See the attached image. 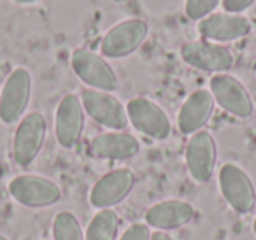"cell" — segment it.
Returning a JSON list of instances; mask_svg holds the SVG:
<instances>
[{
    "mask_svg": "<svg viewBox=\"0 0 256 240\" xmlns=\"http://www.w3.org/2000/svg\"><path fill=\"white\" fill-rule=\"evenodd\" d=\"M46 118L37 110L26 114L20 121L14 138H12V160L16 165L28 166L30 163H34L46 142Z\"/></svg>",
    "mask_w": 256,
    "mask_h": 240,
    "instance_id": "obj_1",
    "label": "cell"
},
{
    "mask_svg": "<svg viewBox=\"0 0 256 240\" xmlns=\"http://www.w3.org/2000/svg\"><path fill=\"white\" fill-rule=\"evenodd\" d=\"M124 107H126L128 121L137 132L154 140H165L170 137V120L156 102L144 96H136Z\"/></svg>",
    "mask_w": 256,
    "mask_h": 240,
    "instance_id": "obj_2",
    "label": "cell"
},
{
    "mask_svg": "<svg viewBox=\"0 0 256 240\" xmlns=\"http://www.w3.org/2000/svg\"><path fill=\"white\" fill-rule=\"evenodd\" d=\"M220 190L223 198L238 214H248L254 208L256 190L251 177L235 163H224L220 170Z\"/></svg>",
    "mask_w": 256,
    "mask_h": 240,
    "instance_id": "obj_3",
    "label": "cell"
},
{
    "mask_svg": "<svg viewBox=\"0 0 256 240\" xmlns=\"http://www.w3.org/2000/svg\"><path fill=\"white\" fill-rule=\"evenodd\" d=\"M150 34V26L144 20L130 18L114 25L102 39V54L107 58H124L134 54Z\"/></svg>",
    "mask_w": 256,
    "mask_h": 240,
    "instance_id": "obj_4",
    "label": "cell"
},
{
    "mask_svg": "<svg viewBox=\"0 0 256 240\" xmlns=\"http://www.w3.org/2000/svg\"><path fill=\"white\" fill-rule=\"evenodd\" d=\"M70 65L76 76L92 90L110 93L120 86L114 68L93 51L82 48L76 50L70 56Z\"/></svg>",
    "mask_w": 256,
    "mask_h": 240,
    "instance_id": "obj_5",
    "label": "cell"
},
{
    "mask_svg": "<svg viewBox=\"0 0 256 240\" xmlns=\"http://www.w3.org/2000/svg\"><path fill=\"white\" fill-rule=\"evenodd\" d=\"M32 96V76L26 68L18 67L6 79L0 92V121L12 124L22 120Z\"/></svg>",
    "mask_w": 256,
    "mask_h": 240,
    "instance_id": "obj_6",
    "label": "cell"
},
{
    "mask_svg": "<svg viewBox=\"0 0 256 240\" xmlns=\"http://www.w3.org/2000/svg\"><path fill=\"white\" fill-rule=\"evenodd\" d=\"M9 193L18 204L32 208L51 207L62 198V191L56 182L34 174H25L11 179Z\"/></svg>",
    "mask_w": 256,
    "mask_h": 240,
    "instance_id": "obj_7",
    "label": "cell"
},
{
    "mask_svg": "<svg viewBox=\"0 0 256 240\" xmlns=\"http://www.w3.org/2000/svg\"><path fill=\"white\" fill-rule=\"evenodd\" d=\"M81 102L84 107V112L100 126H106L112 132H121L126 128V107L114 95L88 88L81 93Z\"/></svg>",
    "mask_w": 256,
    "mask_h": 240,
    "instance_id": "obj_8",
    "label": "cell"
},
{
    "mask_svg": "<svg viewBox=\"0 0 256 240\" xmlns=\"http://www.w3.org/2000/svg\"><path fill=\"white\" fill-rule=\"evenodd\" d=\"M209 86V92L212 93L214 102L223 110H226L228 114L240 118V120H246L252 114L254 104H252L251 95L246 90V86L238 79H235L234 76L216 74L212 76Z\"/></svg>",
    "mask_w": 256,
    "mask_h": 240,
    "instance_id": "obj_9",
    "label": "cell"
},
{
    "mask_svg": "<svg viewBox=\"0 0 256 240\" xmlns=\"http://www.w3.org/2000/svg\"><path fill=\"white\" fill-rule=\"evenodd\" d=\"M181 58L193 68L212 74H224L235 64L234 53L226 46L209 40H192L181 48Z\"/></svg>",
    "mask_w": 256,
    "mask_h": 240,
    "instance_id": "obj_10",
    "label": "cell"
},
{
    "mask_svg": "<svg viewBox=\"0 0 256 240\" xmlns=\"http://www.w3.org/2000/svg\"><path fill=\"white\" fill-rule=\"evenodd\" d=\"M136 186V174L130 168H116L102 176L90 191V204L98 210L120 205Z\"/></svg>",
    "mask_w": 256,
    "mask_h": 240,
    "instance_id": "obj_11",
    "label": "cell"
},
{
    "mask_svg": "<svg viewBox=\"0 0 256 240\" xmlns=\"http://www.w3.org/2000/svg\"><path fill=\"white\" fill-rule=\"evenodd\" d=\"M84 130V107L81 96L67 93L60 100L54 112V134L62 148L72 149L78 146Z\"/></svg>",
    "mask_w": 256,
    "mask_h": 240,
    "instance_id": "obj_12",
    "label": "cell"
},
{
    "mask_svg": "<svg viewBox=\"0 0 256 240\" xmlns=\"http://www.w3.org/2000/svg\"><path fill=\"white\" fill-rule=\"evenodd\" d=\"M218 162V146L214 137L206 130L193 134L186 146V165L190 176L200 184L210 180Z\"/></svg>",
    "mask_w": 256,
    "mask_h": 240,
    "instance_id": "obj_13",
    "label": "cell"
},
{
    "mask_svg": "<svg viewBox=\"0 0 256 240\" xmlns=\"http://www.w3.org/2000/svg\"><path fill=\"white\" fill-rule=\"evenodd\" d=\"M251 32V23L246 16L232 12H212L198 22V34L209 42H234Z\"/></svg>",
    "mask_w": 256,
    "mask_h": 240,
    "instance_id": "obj_14",
    "label": "cell"
},
{
    "mask_svg": "<svg viewBox=\"0 0 256 240\" xmlns=\"http://www.w3.org/2000/svg\"><path fill=\"white\" fill-rule=\"evenodd\" d=\"M139 151V138L126 132H106L93 137L90 142V154L96 160L123 162V160L134 158Z\"/></svg>",
    "mask_w": 256,
    "mask_h": 240,
    "instance_id": "obj_15",
    "label": "cell"
},
{
    "mask_svg": "<svg viewBox=\"0 0 256 240\" xmlns=\"http://www.w3.org/2000/svg\"><path fill=\"white\" fill-rule=\"evenodd\" d=\"M214 96L209 90H196L186 98L178 114V128L181 134L193 135L207 124L214 112Z\"/></svg>",
    "mask_w": 256,
    "mask_h": 240,
    "instance_id": "obj_16",
    "label": "cell"
},
{
    "mask_svg": "<svg viewBox=\"0 0 256 240\" xmlns=\"http://www.w3.org/2000/svg\"><path fill=\"white\" fill-rule=\"evenodd\" d=\"M195 218V207L184 200H165L154 204L146 212V224L158 232L178 230Z\"/></svg>",
    "mask_w": 256,
    "mask_h": 240,
    "instance_id": "obj_17",
    "label": "cell"
},
{
    "mask_svg": "<svg viewBox=\"0 0 256 240\" xmlns=\"http://www.w3.org/2000/svg\"><path fill=\"white\" fill-rule=\"evenodd\" d=\"M120 228V216L112 208L98 210L86 228L84 240H116Z\"/></svg>",
    "mask_w": 256,
    "mask_h": 240,
    "instance_id": "obj_18",
    "label": "cell"
},
{
    "mask_svg": "<svg viewBox=\"0 0 256 240\" xmlns=\"http://www.w3.org/2000/svg\"><path fill=\"white\" fill-rule=\"evenodd\" d=\"M54 240H84L81 222L70 210H62L53 219Z\"/></svg>",
    "mask_w": 256,
    "mask_h": 240,
    "instance_id": "obj_19",
    "label": "cell"
},
{
    "mask_svg": "<svg viewBox=\"0 0 256 240\" xmlns=\"http://www.w3.org/2000/svg\"><path fill=\"white\" fill-rule=\"evenodd\" d=\"M221 2L223 0H186L184 12L193 22H202L204 18L212 14Z\"/></svg>",
    "mask_w": 256,
    "mask_h": 240,
    "instance_id": "obj_20",
    "label": "cell"
},
{
    "mask_svg": "<svg viewBox=\"0 0 256 240\" xmlns=\"http://www.w3.org/2000/svg\"><path fill=\"white\" fill-rule=\"evenodd\" d=\"M120 240H151V230L146 222H134L128 226Z\"/></svg>",
    "mask_w": 256,
    "mask_h": 240,
    "instance_id": "obj_21",
    "label": "cell"
},
{
    "mask_svg": "<svg viewBox=\"0 0 256 240\" xmlns=\"http://www.w3.org/2000/svg\"><path fill=\"white\" fill-rule=\"evenodd\" d=\"M256 0H223L221 6H223L224 12H232V14H242L244 11H248Z\"/></svg>",
    "mask_w": 256,
    "mask_h": 240,
    "instance_id": "obj_22",
    "label": "cell"
},
{
    "mask_svg": "<svg viewBox=\"0 0 256 240\" xmlns=\"http://www.w3.org/2000/svg\"><path fill=\"white\" fill-rule=\"evenodd\" d=\"M151 240H174L170 235H167L165 232H154L151 233Z\"/></svg>",
    "mask_w": 256,
    "mask_h": 240,
    "instance_id": "obj_23",
    "label": "cell"
},
{
    "mask_svg": "<svg viewBox=\"0 0 256 240\" xmlns=\"http://www.w3.org/2000/svg\"><path fill=\"white\" fill-rule=\"evenodd\" d=\"M18 4H34V2H39V0H14Z\"/></svg>",
    "mask_w": 256,
    "mask_h": 240,
    "instance_id": "obj_24",
    "label": "cell"
},
{
    "mask_svg": "<svg viewBox=\"0 0 256 240\" xmlns=\"http://www.w3.org/2000/svg\"><path fill=\"white\" fill-rule=\"evenodd\" d=\"M252 232L256 233V218H254V222H252Z\"/></svg>",
    "mask_w": 256,
    "mask_h": 240,
    "instance_id": "obj_25",
    "label": "cell"
},
{
    "mask_svg": "<svg viewBox=\"0 0 256 240\" xmlns=\"http://www.w3.org/2000/svg\"><path fill=\"white\" fill-rule=\"evenodd\" d=\"M0 240H9V238L6 235H2V233H0Z\"/></svg>",
    "mask_w": 256,
    "mask_h": 240,
    "instance_id": "obj_26",
    "label": "cell"
}]
</instances>
